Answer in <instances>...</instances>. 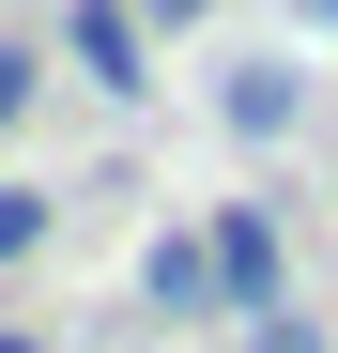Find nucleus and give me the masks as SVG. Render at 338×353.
Returning a JSON list of instances; mask_svg holds the SVG:
<instances>
[{"label": "nucleus", "instance_id": "f257e3e1", "mask_svg": "<svg viewBox=\"0 0 338 353\" xmlns=\"http://www.w3.org/2000/svg\"><path fill=\"white\" fill-rule=\"evenodd\" d=\"M62 62L92 92H139L154 77V31H139V0H62Z\"/></svg>", "mask_w": 338, "mask_h": 353}, {"label": "nucleus", "instance_id": "f03ea898", "mask_svg": "<svg viewBox=\"0 0 338 353\" xmlns=\"http://www.w3.org/2000/svg\"><path fill=\"white\" fill-rule=\"evenodd\" d=\"M200 261H215V292H231L246 323L277 307V276H292V261H277V215H261V200H231V215H215V246H200Z\"/></svg>", "mask_w": 338, "mask_h": 353}, {"label": "nucleus", "instance_id": "7ed1b4c3", "mask_svg": "<svg viewBox=\"0 0 338 353\" xmlns=\"http://www.w3.org/2000/svg\"><path fill=\"white\" fill-rule=\"evenodd\" d=\"M215 123H231V139H292L308 123V77L292 62H231V77H215Z\"/></svg>", "mask_w": 338, "mask_h": 353}, {"label": "nucleus", "instance_id": "20e7f679", "mask_svg": "<svg viewBox=\"0 0 338 353\" xmlns=\"http://www.w3.org/2000/svg\"><path fill=\"white\" fill-rule=\"evenodd\" d=\"M139 307H154V323H200V307H215V261H200V246H154V261H139Z\"/></svg>", "mask_w": 338, "mask_h": 353}, {"label": "nucleus", "instance_id": "39448f33", "mask_svg": "<svg viewBox=\"0 0 338 353\" xmlns=\"http://www.w3.org/2000/svg\"><path fill=\"white\" fill-rule=\"evenodd\" d=\"M31 108H46V62H31V46H16V31H0V139H16V123H31Z\"/></svg>", "mask_w": 338, "mask_h": 353}, {"label": "nucleus", "instance_id": "423d86ee", "mask_svg": "<svg viewBox=\"0 0 338 353\" xmlns=\"http://www.w3.org/2000/svg\"><path fill=\"white\" fill-rule=\"evenodd\" d=\"M46 246V185H0V261H31Z\"/></svg>", "mask_w": 338, "mask_h": 353}, {"label": "nucleus", "instance_id": "0eeeda50", "mask_svg": "<svg viewBox=\"0 0 338 353\" xmlns=\"http://www.w3.org/2000/svg\"><path fill=\"white\" fill-rule=\"evenodd\" d=\"M261 353H323V338H308V323H292V307H261Z\"/></svg>", "mask_w": 338, "mask_h": 353}, {"label": "nucleus", "instance_id": "6e6552de", "mask_svg": "<svg viewBox=\"0 0 338 353\" xmlns=\"http://www.w3.org/2000/svg\"><path fill=\"white\" fill-rule=\"evenodd\" d=\"M185 16H200V0H139V31H185Z\"/></svg>", "mask_w": 338, "mask_h": 353}, {"label": "nucleus", "instance_id": "1a4fd4ad", "mask_svg": "<svg viewBox=\"0 0 338 353\" xmlns=\"http://www.w3.org/2000/svg\"><path fill=\"white\" fill-rule=\"evenodd\" d=\"M277 16H308V31H338V0H277Z\"/></svg>", "mask_w": 338, "mask_h": 353}, {"label": "nucleus", "instance_id": "9d476101", "mask_svg": "<svg viewBox=\"0 0 338 353\" xmlns=\"http://www.w3.org/2000/svg\"><path fill=\"white\" fill-rule=\"evenodd\" d=\"M0 353H46V338H0Z\"/></svg>", "mask_w": 338, "mask_h": 353}]
</instances>
